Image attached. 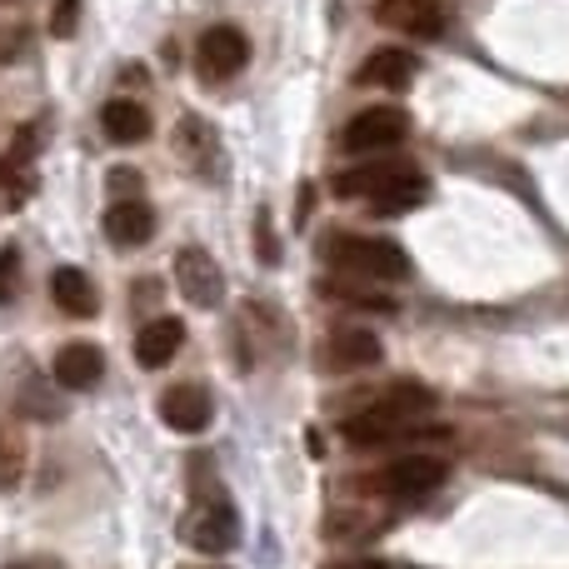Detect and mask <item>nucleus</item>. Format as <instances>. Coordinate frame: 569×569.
<instances>
[{
  "mask_svg": "<svg viewBox=\"0 0 569 569\" xmlns=\"http://www.w3.org/2000/svg\"><path fill=\"white\" fill-rule=\"evenodd\" d=\"M310 206H315V186H305L300 200H295V220H300V226H305V216H310Z\"/></svg>",
  "mask_w": 569,
  "mask_h": 569,
  "instance_id": "obj_26",
  "label": "nucleus"
},
{
  "mask_svg": "<svg viewBox=\"0 0 569 569\" xmlns=\"http://www.w3.org/2000/svg\"><path fill=\"white\" fill-rule=\"evenodd\" d=\"M176 156L186 160L200 180H210V186L226 180V146H220V136H216L210 120H200V116L176 120Z\"/></svg>",
  "mask_w": 569,
  "mask_h": 569,
  "instance_id": "obj_8",
  "label": "nucleus"
},
{
  "mask_svg": "<svg viewBox=\"0 0 569 569\" xmlns=\"http://www.w3.org/2000/svg\"><path fill=\"white\" fill-rule=\"evenodd\" d=\"M136 186H140L136 170H110V190H116V196H130Z\"/></svg>",
  "mask_w": 569,
  "mask_h": 569,
  "instance_id": "obj_25",
  "label": "nucleus"
},
{
  "mask_svg": "<svg viewBox=\"0 0 569 569\" xmlns=\"http://www.w3.org/2000/svg\"><path fill=\"white\" fill-rule=\"evenodd\" d=\"M445 475H450V460H445V455L415 450V455L390 460L370 485L380 495H390V500H425V495H435L445 485Z\"/></svg>",
  "mask_w": 569,
  "mask_h": 569,
  "instance_id": "obj_4",
  "label": "nucleus"
},
{
  "mask_svg": "<svg viewBox=\"0 0 569 569\" xmlns=\"http://www.w3.org/2000/svg\"><path fill=\"white\" fill-rule=\"evenodd\" d=\"M20 290V250L16 246H0V305H10Z\"/></svg>",
  "mask_w": 569,
  "mask_h": 569,
  "instance_id": "obj_22",
  "label": "nucleus"
},
{
  "mask_svg": "<svg viewBox=\"0 0 569 569\" xmlns=\"http://www.w3.org/2000/svg\"><path fill=\"white\" fill-rule=\"evenodd\" d=\"M325 360H330L335 370H365V365L380 360V340H375L370 330H335L330 340H325Z\"/></svg>",
  "mask_w": 569,
  "mask_h": 569,
  "instance_id": "obj_17",
  "label": "nucleus"
},
{
  "mask_svg": "<svg viewBox=\"0 0 569 569\" xmlns=\"http://www.w3.org/2000/svg\"><path fill=\"white\" fill-rule=\"evenodd\" d=\"M375 20L405 36L435 40L445 36V0H375Z\"/></svg>",
  "mask_w": 569,
  "mask_h": 569,
  "instance_id": "obj_11",
  "label": "nucleus"
},
{
  "mask_svg": "<svg viewBox=\"0 0 569 569\" xmlns=\"http://www.w3.org/2000/svg\"><path fill=\"white\" fill-rule=\"evenodd\" d=\"M10 569H50V565H10Z\"/></svg>",
  "mask_w": 569,
  "mask_h": 569,
  "instance_id": "obj_28",
  "label": "nucleus"
},
{
  "mask_svg": "<svg viewBox=\"0 0 569 569\" xmlns=\"http://www.w3.org/2000/svg\"><path fill=\"white\" fill-rule=\"evenodd\" d=\"M26 460H30L26 430H20L16 420H0V495H10L26 480Z\"/></svg>",
  "mask_w": 569,
  "mask_h": 569,
  "instance_id": "obj_19",
  "label": "nucleus"
},
{
  "mask_svg": "<svg viewBox=\"0 0 569 569\" xmlns=\"http://www.w3.org/2000/svg\"><path fill=\"white\" fill-rule=\"evenodd\" d=\"M160 420H166L176 435H200L210 420H216V395H210L200 380L170 385V390L160 395Z\"/></svg>",
  "mask_w": 569,
  "mask_h": 569,
  "instance_id": "obj_9",
  "label": "nucleus"
},
{
  "mask_svg": "<svg viewBox=\"0 0 569 569\" xmlns=\"http://www.w3.org/2000/svg\"><path fill=\"white\" fill-rule=\"evenodd\" d=\"M76 20H80V0H56V10H50V36H76Z\"/></svg>",
  "mask_w": 569,
  "mask_h": 569,
  "instance_id": "obj_23",
  "label": "nucleus"
},
{
  "mask_svg": "<svg viewBox=\"0 0 569 569\" xmlns=\"http://www.w3.org/2000/svg\"><path fill=\"white\" fill-rule=\"evenodd\" d=\"M246 535L236 500L226 495V485L210 475V460H196V500H190L186 520H180V540L196 555H230Z\"/></svg>",
  "mask_w": 569,
  "mask_h": 569,
  "instance_id": "obj_2",
  "label": "nucleus"
},
{
  "mask_svg": "<svg viewBox=\"0 0 569 569\" xmlns=\"http://www.w3.org/2000/svg\"><path fill=\"white\" fill-rule=\"evenodd\" d=\"M50 295H56V305L66 315H76V320H90L96 315V284L80 266H60L56 276H50Z\"/></svg>",
  "mask_w": 569,
  "mask_h": 569,
  "instance_id": "obj_18",
  "label": "nucleus"
},
{
  "mask_svg": "<svg viewBox=\"0 0 569 569\" xmlns=\"http://www.w3.org/2000/svg\"><path fill=\"white\" fill-rule=\"evenodd\" d=\"M20 410H26L30 420H56L60 400L50 395V385L40 380V375H26V380H20Z\"/></svg>",
  "mask_w": 569,
  "mask_h": 569,
  "instance_id": "obj_21",
  "label": "nucleus"
},
{
  "mask_svg": "<svg viewBox=\"0 0 569 569\" xmlns=\"http://www.w3.org/2000/svg\"><path fill=\"white\" fill-rule=\"evenodd\" d=\"M425 196H430V180L415 176V180H405V186H395V190H385V196H375L370 206H375V216H405V210L425 206Z\"/></svg>",
  "mask_w": 569,
  "mask_h": 569,
  "instance_id": "obj_20",
  "label": "nucleus"
},
{
  "mask_svg": "<svg viewBox=\"0 0 569 569\" xmlns=\"http://www.w3.org/2000/svg\"><path fill=\"white\" fill-rule=\"evenodd\" d=\"M420 170L410 166V160H375V166H355V170H340L335 176V196L340 200H360V196H385V190L405 186V180H415Z\"/></svg>",
  "mask_w": 569,
  "mask_h": 569,
  "instance_id": "obj_10",
  "label": "nucleus"
},
{
  "mask_svg": "<svg viewBox=\"0 0 569 569\" xmlns=\"http://www.w3.org/2000/svg\"><path fill=\"white\" fill-rule=\"evenodd\" d=\"M340 569H385V565H375V560H360V565H340Z\"/></svg>",
  "mask_w": 569,
  "mask_h": 569,
  "instance_id": "obj_27",
  "label": "nucleus"
},
{
  "mask_svg": "<svg viewBox=\"0 0 569 569\" xmlns=\"http://www.w3.org/2000/svg\"><path fill=\"white\" fill-rule=\"evenodd\" d=\"M100 375H106V355H100V345H90V340L60 345V355H56V385L60 390H90Z\"/></svg>",
  "mask_w": 569,
  "mask_h": 569,
  "instance_id": "obj_13",
  "label": "nucleus"
},
{
  "mask_svg": "<svg viewBox=\"0 0 569 569\" xmlns=\"http://www.w3.org/2000/svg\"><path fill=\"white\" fill-rule=\"evenodd\" d=\"M430 410H435V390H425L420 380H395L370 410L350 415L340 430L350 445L370 450V445H390V440H405V435L415 440V435H420V420Z\"/></svg>",
  "mask_w": 569,
  "mask_h": 569,
  "instance_id": "obj_1",
  "label": "nucleus"
},
{
  "mask_svg": "<svg viewBox=\"0 0 569 569\" xmlns=\"http://www.w3.org/2000/svg\"><path fill=\"white\" fill-rule=\"evenodd\" d=\"M176 284L186 295V305H196V310H220L226 305V270L216 266V256L206 246L176 250Z\"/></svg>",
  "mask_w": 569,
  "mask_h": 569,
  "instance_id": "obj_6",
  "label": "nucleus"
},
{
  "mask_svg": "<svg viewBox=\"0 0 569 569\" xmlns=\"http://www.w3.org/2000/svg\"><path fill=\"white\" fill-rule=\"evenodd\" d=\"M410 136V116L400 106H370L340 130L345 156H370V150H390Z\"/></svg>",
  "mask_w": 569,
  "mask_h": 569,
  "instance_id": "obj_5",
  "label": "nucleus"
},
{
  "mask_svg": "<svg viewBox=\"0 0 569 569\" xmlns=\"http://www.w3.org/2000/svg\"><path fill=\"white\" fill-rule=\"evenodd\" d=\"M325 260L360 280H405L410 276V256H405L395 240H375V236H330L325 240Z\"/></svg>",
  "mask_w": 569,
  "mask_h": 569,
  "instance_id": "obj_3",
  "label": "nucleus"
},
{
  "mask_svg": "<svg viewBox=\"0 0 569 569\" xmlns=\"http://www.w3.org/2000/svg\"><path fill=\"white\" fill-rule=\"evenodd\" d=\"M196 66H200V80H210V86H220V80L240 76V70L250 66V40H246V30H236V26H210L206 36L196 40Z\"/></svg>",
  "mask_w": 569,
  "mask_h": 569,
  "instance_id": "obj_7",
  "label": "nucleus"
},
{
  "mask_svg": "<svg viewBox=\"0 0 569 569\" xmlns=\"http://www.w3.org/2000/svg\"><path fill=\"white\" fill-rule=\"evenodd\" d=\"M415 70H420L415 50H405V46H380V50H370V56L360 60L355 80H360V86H375V90H410V86H415Z\"/></svg>",
  "mask_w": 569,
  "mask_h": 569,
  "instance_id": "obj_12",
  "label": "nucleus"
},
{
  "mask_svg": "<svg viewBox=\"0 0 569 569\" xmlns=\"http://www.w3.org/2000/svg\"><path fill=\"white\" fill-rule=\"evenodd\" d=\"M106 236L126 250L146 246V240L156 236V210H150L146 200H116V206L106 210Z\"/></svg>",
  "mask_w": 569,
  "mask_h": 569,
  "instance_id": "obj_15",
  "label": "nucleus"
},
{
  "mask_svg": "<svg viewBox=\"0 0 569 569\" xmlns=\"http://www.w3.org/2000/svg\"><path fill=\"white\" fill-rule=\"evenodd\" d=\"M256 250H260V260H266V266H276V260H280V240H276V230H270L266 210H260V220H256Z\"/></svg>",
  "mask_w": 569,
  "mask_h": 569,
  "instance_id": "obj_24",
  "label": "nucleus"
},
{
  "mask_svg": "<svg viewBox=\"0 0 569 569\" xmlns=\"http://www.w3.org/2000/svg\"><path fill=\"white\" fill-rule=\"evenodd\" d=\"M180 345H186V325H180L176 315H160V320H150L146 330L136 335V365L140 370H160V365L176 360Z\"/></svg>",
  "mask_w": 569,
  "mask_h": 569,
  "instance_id": "obj_14",
  "label": "nucleus"
},
{
  "mask_svg": "<svg viewBox=\"0 0 569 569\" xmlns=\"http://www.w3.org/2000/svg\"><path fill=\"white\" fill-rule=\"evenodd\" d=\"M100 130H106L116 146H136V140L150 136V110L140 106V100H106L100 106Z\"/></svg>",
  "mask_w": 569,
  "mask_h": 569,
  "instance_id": "obj_16",
  "label": "nucleus"
}]
</instances>
